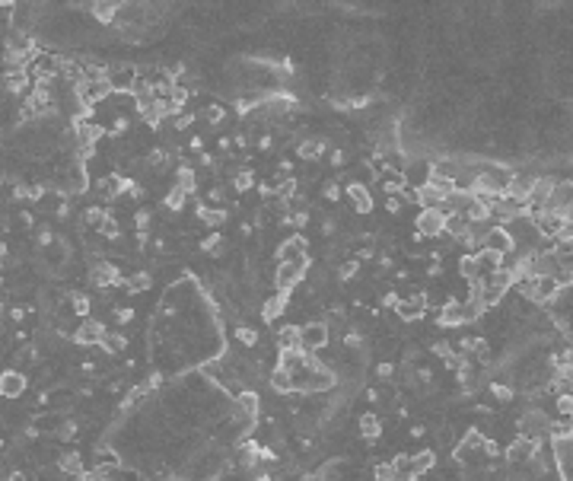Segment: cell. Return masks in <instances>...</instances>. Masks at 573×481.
I'll list each match as a JSON object with an SVG mask.
<instances>
[{"mask_svg":"<svg viewBox=\"0 0 573 481\" xmlns=\"http://www.w3.org/2000/svg\"><path fill=\"white\" fill-rule=\"evenodd\" d=\"M166 163H169V153H166L163 147H157V150L147 153V166H153V169H163Z\"/></svg>","mask_w":573,"mask_h":481,"instance_id":"obj_40","label":"cell"},{"mask_svg":"<svg viewBox=\"0 0 573 481\" xmlns=\"http://www.w3.org/2000/svg\"><path fill=\"white\" fill-rule=\"evenodd\" d=\"M283 309H287V293H274V297H267L265 306H261V319H265V322H274L277 316H283Z\"/></svg>","mask_w":573,"mask_h":481,"instance_id":"obj_21","label":"cell"},{"mask_svg":"<svg viewBox=\"0 0 573 481\" xmlns=\"http://www.w3.org/2000/svg\"><path fill=\"white\" fill-rule=\"evenodd\" d=\"M433 354L440 357V360H452V344H449V341H437V344H433Z\"/></svg>","mask_w":573,"mask_h":481,"instance_id":"obj_46","label":"cell"},{"mask_svg":"<svg viewBox=\"0 0 573 481\" xmlns=\"http://www.w3.org/2000/svg\"><path fill=\"white\" fill-rule=\"evenodd\" d=\"M157 481H179V478H173V475H166V478H157Z\"/></svg>","mask_w":573,"mask_h":481,"instance_id":"obj_62","label":"cell"},{"mask_svg":"<svg viewBox=\"0 0 573 481\" xmlns=\"http://www.w3.org/2000/svg\"><path fill=\"white\" fill-rule=\"evenodd\" d=\"M344 191H347V198H351V207H353L357 213H369V211H373V198H369V189L363 185V182H351Z\"/></svg>","mask_w":573,"mask_h":481,"instance_id":"obj_16","label":"cell"},{"mask_svg":"<svg viewBox=\"0 0 573 481\" xmlns=\"http://www.w3.org/2000/svg\"><path fill=\"white\" fill-rule=\"evenodd\" d=\"M236 338H239V344L252 347V344H258V331L252 329V325H239V329H236Z\"/></svg>","mask_w":573,"mask_h":481,"instance_id":"obj_36","label":"cell"},{"mask_svg":"<svg viewBox=\"0 0 573 481\" xmlns=\"http://www.w3.org/2000/svg\"><path fill=\"white\" fill-rule=\"evenodd\" d=\"M538 179H542V175H535V173H516L513 175V185H510V195L529 201V195H532V189H535V182Z\"/></svg>","mask_w":573,"mask_h":481,"instance_id":"obj_20","label":"cell"},{"mask_svg":"<svg viewBox=\"0 0 573 481\" xmlns=\"http://www.w3.org/2000/svg\"><path fill=\"white\" fill-rule=\"evenodd\" d=\"M267 383H271V389H274V392H293V379H290V373L283 370L281 363H277L274 370H271V379H267Z\"/></svg>","mask_w":573,"mask_h":481,"instance_id":"obj_24","label":"cell"},{"mask_svg":"<svg viewBox=\"0 0 573 481\" xmlns=\"http://www.w3.org/2000/svg\"><path fill=\"white\" fill-rule=\"evenodd\" d=\"M376 376H379V379H392V376H395V363H389V360L379 363V367H376Z\"/></svg>","mask_w":573,"mask_h":481,"instance_id":"obj_50","label":"cell"},{"mask_svg":"<svg viewBox=\"0 0 573 481\" xmlns=\"http://www.w3.org/2000/svg\"><path fill=\"white\" fill-rule=\"evenodd\" d=\"M103 347L109 351V354H121V351L127 347V338L125 335H118V331H109V335L103 338Z\"/></svg>","mask_w":573,"mask_h":481,"instance_id":"obj_31","label":"cell"},{"mask_svg":"<svg viewBox=\"0 0 573 481\" xmlns=\"http://www.w3.org/2000/svg\"><path fill=\"white\" fill-rule=\"evenodd\" d=\"M322 233H325V236H335V233H338V220H335V217L322 220Z\"/></svg>","mask_w":573,"mask_h":481,"instance_id":"obj_54","label":"cell"},{"mask_svg":"<svg viewBox=\"0 0 573 481\" xmlns=\"http://www.w3.org/2000/svg\"><path fill=\"white\" fill-rule=\"evenodd\" d=\"M220 243H223L220 233H211V236L201 243V252H213V249H220Z\"/></svg>","mask_w":573,"mask_h":481,"instance_id":"obj_47","label":"cell"},{"mask_svg":"<svg viewBox=\"0 0 573 481\" xmlns=\"http://www.w3.org/2000/svg\"><path fill=\"white\" fill-rule=\"evenodd\" d=\"M83 220H87L89 229H96V233H99V229H103V223L109 220V213H105L103 207H89V211L83 213Z\"/></svg>","mask_w":573,"mask_h":481,"instance_id":"obj_32","label":"cell"},{"mask_svg":"<svg viewBox=\"0 0 573 481\" xmlns=\"http://www.w3.org/2000/svg\"><path fill=\"white\" fill-rule=\"evenodd\" d=\"M325 150H328V147H325V141H299L297 157H299V159H309V163H312V159H319Z\"/></svg>","mask_w":573,"mask_h":481,"instance_id":"obj_26","label":"cell"},{"mask_svg":"<svg viewBox=\"0 0 573 481\" xmlns=\"http://www.w3.org/2000/svg\"><path fill=\"white\" fill-rule=\"evenodd\" d=\"M26 392V376L19 370H3L0 373V395L3 399H19Z\"/></svg>","mask_w":573,"mask_h":481,"instance_id":"obj_15","label":"cell"},{"mask_svg":"<svg viewBox=\"0 0 573 481\" xmlns=\"http://www.w3.org/2000/svg\"><path fill=\"white\" fill-rule=\"evenodd\" d=\"M134 223H137V233H147V227H150V211H137V213H134Z\"/></svg>","mask_w":573,"mask_h":481,"instance_id":"obj_48","label":"cell"},{"mask_svg":"<svg viewBox=\"0 0 573 481\" xmlns=\"http://www.w3.org/2000/svg\"><path fill=\"white\" fill-rule=\"evenodd\" d=\"M306 268H309V255L299 261H281V265H277V274H274L277 293H290L293 287L306 277Z\"/></svg>","mask_w":573,"mask_h":481,"instance_id":"obj_4","label":"cell"},{"mask_svg":"<svg viewBox=\"0 0 573 481\" xmlns=\"http://www.w3.org/2000/svg\"><path fill=\"white\" fill-rule=\"evenodd\" d=\"M478 252H494V255H500V259H503L506 252H513V236H510V229H506V227H494L484 239H481Z\"/></svg>","mask_w":573,"mask_h":481,"instance_id":"obj_11","label":"cell"},{"mask_svg":"<svg viewBox=\"0 0 573 481\" xmlns=\"http://www.w3.org/2000/svg\"><path fill=\"white\" fill-rule=\"evenodd\" d=\"M3 3H10V0H3Z\"/></svg>","mask_w":573,"mask_h":481,"instance_id":"obj_63","label":"cell"},{"mask_svg":"<svg viewBox=\"0 0 573 481\" xmlns=\"http://www.w3.org/2000/svg\"><path fill=\"white\" fill-rule=\"evenodd\" d=\"M105 335H109V329H105L103 322H93V319H89V322L80 325L73 338H77V344H103Z\"/></svg>","mask_w":573,"mask_h":481,"instance_id":"obj_18","label":"cell"},{"mask_svg":"<svg viewBox=\"0 0 573 481\" xmlns=\"http://www.w3.org/2000/svg\"><path fill=\"white\" fill-rule=\"evenodd\" d=\"M392 466H395V478H392V481H414V478H417L414 456H395Z\"/></svg>","mask_w":573,"mask_h":481,"instance_id":"obj_23","label":"cell"},{"mask_svg":"<svg viewBox=\"0 0 573 481\" xmlns=\"http://www.w3.org/2000/svg\"><path fill=\"white\" fill-rule=\"evenodd\" d=\"M357 271H360V259H351L341 265V281H351V277H357Z\"/></svg>","mask_w":573,"mask_h":481,"instance_id":"obj_43","label":"cell"},{"mask_svg":"<svg viewBox=\"0 0 573 481\" xmlns=\"http://www.w3.org/2000/svg\"><path fill=\"white\" fill-rule=\"evenodd\" d=\"M484 437L481 434H468L462 443L456 446V462L465 469H478L487 462V450H484Z\"/></svg>","mask_w":573,"mask_h":481,"instance_id":"obj_3","label":"cell"},{"mask_svg":"<svg viewBox=\"0 0 573 481\" xmlns=\"http://www.w3.org/2000/svg\"><path fill=\"white\" fill-rule=\"evenodd\" d=\"M150 284H153V277H150V271H137V274H131V277H127V281H125V287H127V290H131V293L147 290Z\"/></svg>","mask_w":573,"mask_h":481,"instance_id":"obj_28","label":"cell"},{"mask_svg":"<svg viewBox=\"0 0 573 481\" xmlns=\"http://www.w3.org/2000/svg\"><path fill=\"white\" fill-rule=\"evenodd\" d=\"M277 351H299V325L277 329Z\"/></svg>","mask_w":573,"mask_h":481,"instance_id":"obj_22","label":"cell"},{"mask_svg":"<svg viewBox=\"0 0 573 481\" xmlns=\"http://www.w3.org/2000/svg\"><path fill=\"white\" fill-rule=\"evenodd\" d=\"M143 395H147V386H137V389H134V392H131V395H127V399H125V408H134V405L141 402Z\"/></svg>","mask_w":573,"mask_h":481,"instance_id":"obj_49","label":"cell"},{"mask_svg":"<svg viewBox=\"0 0 573 481\" xmlns=\"http://www.w3.org/2000/svg\"><path fill=\"white\" fill-rule=\"evenodd\" d=\"M0 259H7V245L0 243Z\"/></svg>","mask_w":573,"mask_h":481,"instance_id":"obj_61","label":"cell"},{"mask_svg":"<svg viewBox=\"0 0 573 481\" xmlns=\"http://www.w3.org/2000/svg\"><path fill=\"white\" fill-rule=\"evenodd\" d=\"M197 220H204L207 227H220L227 220V211H211V207H197Z\"/></svg>","mask_w":573,"mask_h":481,"instance_id":"obj_33","label":"cell"},{"mask_svg":"<svg viewBox=\"0 0 573 481\" xmlns=\"http://www.w3.org/2000/svg\"><path fill=\"white\" fill-rule=\"evenodd\" d=\"M440 271H443V268H440V261H433L430 268H427V274H430V277H440Z\"/></svg>","mask_w":573,"mask_h":481,"instance_id":"obj_58","label":"cell"},{"mask_svg":"<svg viewBox=\"0 0 573 481\" xmlns=\"http://www.w3.org/2000/svg\"><path fill=\"white\" fill-rule=\"evenodd\" d=\"M373 475H376V481H392V478H395V466H392V462L376 466V469H373Z\"/></svg>","mask_w":573,"mask_h":481,"instance_id":"obj_45","label":"cell"},{"mask_svg":"<svg viewBox=\"0 0 573 481\" xmlns=\"http://www.w3.org/2000/svg\"><path fill=\"white\" fill-rule=\"evenodd\" d=\"M519 437H529L535 443H545L551 437V414L542 408H529L519 418Z\"/></svg>","mask_w":573,"mask_h":481,"instance_id":"obj_2","label":"cell"},{"mask_svg":"<svg viewBox=\"0 0 573 481\" xmlns=\"http://www.w3.org/2000/svg\"><path fill=\"white\" fill-rule=\"evenodd\" d=\"M134 80H137V71H134L131 64H118V67H109L112 93H131V89H134Z\"/></svg>","mask_w":573,"mask_h":481,"instance_id":"obj_14","label":"cell"},{"mask_svg":"<svg viewBox=\"0 0 573 481\" xmlns=\"http://www.w3.org/2000/svg\"><path fill=\"white\" fill-rule=\"evenodd\" d=\"M344 344H347V347H360V344H363L360 331H347V335H344Z\"/></svg>","mask_w":573,"mask_h":481,"instance_id":"obj_55","label":"cell"},{"mask_svg":"<svg viewBox=\"0 0 573 481\" xmlns=\"http://www.w3.org/2000/svg\"><path fill=\"white\" fill-rule=\"evenodd\" d=\"M99 233H103L105 239H118V236H121V227H118L115 217H109V220L103 223V229H99Z\"/></svg>","mask_w":573,"mask_h":481,"instance_id":"obj_42","label":"cell"},{"mask_svg":"<svg viewBox=\"0 0 573 481\" xmlns=\"http://www.w3.org/2000/svg\"><path fill=\"white\" fill-rule=\"evenodd\" d=\"M45 261L51 268H61L64 261H67V252H64V245H48L45 249Z\"/></svg>","mask_w":573,"mask_h":481,"instance_id":"obj_35","label":"cell"},{"mask_svg":"<svg viewBox=\"0 0 573 481\" xmlns=\"http://www.w3.org/2000/svg\"><path fill=\"white\" fill-rule=\"evenodd\" d=\"M395 313H398L401 319H408V322L421 319L427 313V293H417V297H411V300H401Z\"/></svg>","mask_w":573,"mask_h":481,"instance_id":"obj_19","label":"cell"},{"mask_svg":"<svg viewBox=\"0 0 573 481\" xmlns=\"http://www.w3.org/2000/svg\"><path fill=\"white\" fill-rule=\"evenodd\" d=\"M360 434L367 437V440H376V437L382 434V421H379L373 411H367V414L360 418Z\"/></svg>","mask_w":573,"mask_h":481,"instance_id":"obj_27","label":"cell"},{"mask_svg":"<svg viewBox=\"0 0 573 481\" xmlns=\"http://www.w3.org/2000/svg\"><path fill=\"white\" fill-rule=\"evenodd\" d=\"M545 211H554V213H564L567 220H573V182H554V189H551V198Z\"/></svg>","mask_w":573,"mask_h":481,"instance_id":"obj_8","label":"cell"},{"mask_svg":"<svg viewBox=\"0 0 573 481\" xmlns=\"http://www.w3.org/2000/svg\"><path fill=\"white\" fill-rule=\"evenodd\" d=\"M96 287H121L127 277H121V271L112 265V261H96L93 265V277H89Z\"/></svg>","mask_w":573,"mask_h":481,"instance_id":"obj_13","label":"cell"},{"mask_svg":"<svg viewBox=\"0 0 573 481\" xmlns=\"http://www.w3.org/2000/svg\"><path fill=\"white\" fill-rule=\"evenodd\" d=\"M252 185H255V173H252V169L236 173V179H233V189H236V191H249Z\"/></svg>","mask_w":573,"mask_h":481,"instance_id":"obj_37","label":"cell"},{"mask_svg":"<svg viewBox=\"0 0 573 481\" xmlns=\"http://www.w3.org/2000/svg\"><path fill=\"white\" fill-rule=\"evenodd\" d=\"M462 322H471V313H468V306L465 303H459L456 297H449L446 303H443V309H440V325L443 329H456V325H462Z\"/></svg>","mask_w":573,"mask_h":481,"instance_id":"obj_12","label":"cell"},{"mask_svg":"<svg viewBox=\"0 0 573 481\" xmlns=\"http://www.w3.org/2000/svg\"><path fill=\"white\" fill-rule=\"evenodd\" d=\"M491 389H494V395H497V399H503V402H506V399H513V389L503 386V383H494Z\"/></svg>","mask_w":573,"mask_h":481,"instance_id":"obj_52","label":"cell"},{"mask_svg":"<svg viewBox=\"0 0 573 481\" xmlns=\"http://www.w3.org/2000/svg\"><path fill=\"white\" fill-rule=\"evenodd\" d=\"M433 466H437V453H433V450H421V453H414V469H417V475L430 472Z\"/></svg>","mask_w":573,"mask_h":481,"instance_id":"obj_29","label":"cell"},{"mask_svg":"<svg viewBox=\"0 0 573 481\" xmlns=\"http://www.w3.org/2000/svg\"><path fill=\"white\" fill-rule=\"evenodd\" d=\"M306 249H309V243H306V236H290L287 243H281V249H277V259L281 261H299V259H306Z\"/></svg>","mask_w":573,"mask_h":481,"instance_id":"obj_17","label":"cell"},{"mask_svg":"<svg viewBox=\"0 0 573 481\" xmlns=\"http://www.w3.org/2000/svg\"><path fill=\"white\" fill-rule=\"evenodd\" d=\"M89 189V179H87V169L80 159H71V166L61 173V195H83Z\"/></svg>","mask_w":573,"mask_h":481,"instance_id":"obj_9","label":"cell"},{"mask_svg":"<svg viewBox=\"0 0 573 481\" xmlns=\"http://www.w3.org/2000/svg\"><path fill=\"white\" fill-rule=\"evenodd\" d=\"M115 319H118V322H131V319H134V309H131V306L115 309Z\"/></svg>","mask_w":573,"mask_h":481,"instance_id":"obj_56","label":"cell"},{"mask_svg":"<svg viewBox=\"0 0 573 481\" xmlns=\"http://www.w3.org/2000/svg\"><path fill=\"white\" fill-rule=\"evenodd\" d=\"M7 481H26V475H23V472H10Z\"/></svg>","mask_w":573,"mask_h":481,"instance_id":"obj_60","label":"cell"},{"mask_svg":"<svg viewBox=\"0 0 573 481\" xmlns=\"http://www.w3.org/2000/svg\"><path fill=\"white\" fill-rule=\"evenodd\" d=\"M71 303H73V313H77V316H87L89 313V297L87 293H71Z\"/></svg>","mask_w":573,"mask_h":481,"instance_id":"obj_39","label":"cell"},{"mask_svg":"<svg viewBox=\"0 0 573 481\" xmlns=\"http://www.w3.org/2000/svg\"><path fill=\"white\" fill-rule=\"evenodd\" d=\"M414 227H417V233H421L424 239H437V236L446 233V213H443L440 207H427V211L417 213Z\"/></svg>","mask_w":573,"mask_h":481,"instance_id":"obj_7","label":"cell"},{"mask_svg":"<svg viewBox=\"0 0 573 481\" xmlns=\"http://www.w3.org/2000/svg\"><path fill=\"white\" fill-rule=\"evenodd\" d=\"M185 195H188V191H182L179 185H173V191L166 195V201H163V204L169 207V211H182V207H185Z\"/></svg>","mask_w":573,"mask_h":481,"instance_id":"obj_34","label":"cell"},{"mask_svg":"<svg viewBox=\"0 0 573 481\" xmlns=\"http://www.w3.org/2000/svg\"><path fill=\"white\" fill-rule=\"evenodd\" d=\"M127 128H131V121H127V115H115V119H112V128H109V134L121 137V134H127Z\"/></svg>","mask_w":573,"mask_h":481,"instance_id":"obj_41","label":"cell"},{"mask_svg":"<svg viewBox=\"0 0 573 481\" xmlns=\"http://www.w3.org/2000/svg\"><path fill=\"white\" fill-rule=\"evenodd\" d=\"M204 121H207V125H220V121H223V109H220V105H207V109H204Z\"/></svg>","mask_w":573,"mask_h":481,"instance_id":"obj_44","label":"cell"},{"mask_svg":"<svg viewBox=\"0 0 573 481\" xmlns=\"http://www.w3.org/2000/svg\"><path fill=\"white\" fill-rule=\"evenodd\" d=\"M331 163H335V166H341V163H344V153H341V150H335V153H331Z\"/></svg>","mask_w":573,"mask_h":481,"instance_id":"obj_59","label":"cell"},{"mask_svg":"<svg viewBox=\"0 0 573 481\" xmlns=\"http://www.w3.org/2000/svg\"><path fill=\"white\" fill-rule=\"evenodd\" d=\"M382 303H385V306H389V309H398L401 297H398V293H385V300H382Z\"/></svg>","mask_w":573,"mask_h":481,"instance_id":"obj_57","label":"cell"},{"mask_svg":"<svg viewBox=\"0 0 573 481\" xmlns=\"http://www.w3.org/2000/svg\"><path fill=\"white\" fill-rule=\"evenodd\" d=\"M459 274H462L465 281H478V277H481V265H478V255H475V252L462 255V259H459Z\"/></svg>","mask_w":573,"mask_h":481,"instance_id":"obj_25","label":"cell"},{"mask_svg":"<svg viewBox=\"0 0 573 481\" xmlns=\"http://www.w3.org/2000/svg\"><path fill=\"white\" fill-rule=\"evenodd\" d=\"M331 331H328V322H306L299 329V351H306V354H315V351H322L328 344Z\"/></svg>","mask_w":573,"mask_h":481,"instance_id":"obj_5","label":"cell"},{"mask_svg":"<svg viewBox=\"0 0 573 481\" xmlns=\"http://www.w3.org/2000/svg\"><path fill=\"white\" fill-rule=\"evenodd\" d=\"M175 185H179L182 191H188V195L195 191V173H191L188 166H182V169H179V179H175Z\"/></svg>","mask_w":573,"mask_h":481,"instance_id":"obj_38","label":"cell"},{"mask_svg":"<svg viewBox=\"0 0 573 481\" xmlns=\"http://www.w3.org/2000/svg\"><path fill=\"white\" fill-rule=\"evenodd\" d=\"M385 211H389V213H401V195L385 198Z\"/></svg>","mask_w":573,"mask_h":481,"instance_id":"obj_51","label":"cell"},{"mask_svg":"<svg viewBox=\"0 0 573 481\" xmlns=\"http://www.w3.org/2000/svg\"><path fill=\"white\" fill-rule=\"evenodd\" d=\"M538 446H542V443L529 440V437H516V440L510 443V450H506V466H510L513 472H519V469H526L529 462H532V459H535Z\"/></svg>","mask_w":573,"mask_h":481,"instance_id":"obj_6","label":"cell"},{"mask_svg":"<svg viewBox=\"0 0 573 481\" xmlns=\"http://www.w3.org/2000/svg\"><path fill=\"white\" fill-rule=\"evenodd\" d=\"M58 469H61V472H67V475H83V462H80L77 453H67V456L58 459Z\"/></svg>","mask_w":573,"mask_h":481,"instance_id":"obj_30","label":"cell"},{"mask_svg":"<svg viewBox=\"0 0 573 481\" xmlns=\"http://www.w3.org/2000/svg\"><path fill=\"white\" fill-rule=\"evenodd\" d=\"M325 198H328V201H338V198H341V185L328 182V185H325Z\"/></svg>","mask_w":573,"mask_h":481,"instance_id":"obj_53","label":"cell"},{"mask_svg":"<svg viewBox=\"0 0 573 481\" xmlns=\"http://www.w3.org/2000/svg\"><path fill=\"white\" fill-rule=\"evenodd\" d=\"M519 290V297H526L529 303H554L561 293V281L558 277H545V274H532L526 277V281H519V284H513Z\"/></svg>","mask_w":573,"mask_h":481,"instance_id":"obj_1","label":"cell"},{"mask_svg":"<svg viewBox=\"0 0 573 481\" xmlns=\"http://www.w3.org/2000/svg\"><path fill=\"white\" fill-rule=\"evenodd\" d=\"M401 179H405V185H411V189H424L427 182L433 179V163H430V159H424V157H421V159H408Z\"/></svg>","mask_w":573,"mask_h":481,"instance_id":"obj_10","label":"cell"}]
</instances>
